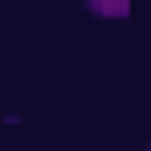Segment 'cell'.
<instances>
[{
  "label": "cell",
  "instance_id": "6da1fadb",
  "mask_svg": "<svg viewBox=\"0 0 151 151\" xmlns=\"http://www.w3.org/2000/svg\"><path fill=\"white\" fill-rule=\"evenodd\" d=\"M140 151H151V146H140Z\"/></svg>",
  "mask_w": 151,
  "mask_h": 151
}]
</instances>
